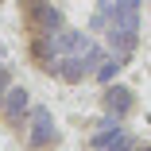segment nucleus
Here are the masks:
<instances>
[{"label": "nucleus", "instance_id": "20e7f679", "mask_svg": "<svg viewBox=\"0 0 151 151\" xmlns=\"http://www.w3.org/2000/svg\"><path fill=\"white\" fill-rule=\"evenodd\" d=\"M89 147H93V151H136V139H132V132H128L124 124H116V128L93 132Z\"/></svg>", "mask_w": 151, "mask_h": 151}, {"label": "nucleus", "instance_id": "f257e3e1", "mask_svg": "<svg viewBox=\"0 0 151 151\" xmlns=\"http://www.w3.org/2000/svg\"><path fill=\"white\" fill-rule=\"evenodd\" d=\"M23 19H27V27H31L35 35H54V31L66 27L62 12L54 4H47V0H23Z\"/></svg>", "mask_w": 151, "mask_h": 151}, {"label": "nucleus", "instance_id": "6e6552de", "mask_svg": "<svg viewBox=\"0 0 151 151\" xmlns=\"http://www.w3.org/2000/svg\"><path fill=\"white\" fill-rule=\"evenodd\" d=\"M54 47H58V54H78L85 47L81 27H62V31H54Z\"/></svg>", "mask_w": 151, "mask_h": 151}, {"label": "nucleus", "instance_id": "39448f33", "mask_svg": "<svg viewBox=\"0 0 151 151\" xmlns=\"http://www.w3.org/2000/svg\"><path fill=\"white\" fill-rule=\"evenodd\" d=\"M101 101H105V112H112L116 120H124V116L136 109V93H132L128 85H116V81H112V89H105Z\"/></svg>", "mask_w": 151, "mask_h": 151}, {"label": "nucleus", "instance_id": "9b49d317", "mask_svg": "<svg viewBox=\"0 0 151 151\" xmlns=\"http://www.w3.org/2000/svg\"><path fill=\"white\" fill-rule=\"evenodd\" d=\"M8 89H12V70H8V62H4V54H0V105H4Z\"/></svg>", "mask_w": 151, "mask_h": 151}, {"label": "nucleus", "instance_id": "7ed1b4c3", "mask_svg": "<svg viewBox=\"0 0 151 151\" xmlns=\"http://www.w3.org/2000/svg\"><path fill=\"white\" fill-rule=\"evenodd\" d=\"M0 112H4V120L8 124H27V116H31V93H27L23 85H12L8 89V97H4V105H0Z\"/></svg>", "mask_w": 151, "mask_h": 151}, {"label": "nucleus", "instance_id": "f8f14e48", "mask_svg": "<svg viewBox=\"0 0 151 151\" xmlns=\"http://www.w3.org/2000/svg\"><path fill=\"white\" fill-rule=\"evenodd\" d=\"M136 151H151V143H143V147H139V143H136Z\"/></svg>", "mask_w": 151, "mask_h": 151}, {"label": "nucleus", "instance_id": "423d86ee", "mask_svg": "<svg viewBox=\"0 0 151 151\" xmlns=\"http://www.w3.org/2000/svg\"><path fill=\"white\" fill-rule=\"evenodd\" d=\"M109 23L112 27H124V31H139V0H112Z\"/></svg>", "mask_w": 151, "mask_h": 151}, {"label": "nucleus", "instance_id": "f03ea898", "mask_svg": "<svg viewBox=\"0 0 151 151\" xmlns=\"http://www.w3.org/2000/svg\"><path fill=\"white\" fill-rule=\"evenodd\" d=\"M27 124H31V132H27V147H31V151H50V147H58V128H54L50 109L31 105V116H27Z\"/></svg>", "mask_w": 151, "mask_h": 151}, {"label": "nucleus", "instance_id": "0eeeda50", "mask_svg": "<svg viewBox=\"0 0 151 151\" xmlns=\"http://www.w3.org/2000/svg\"><path fill=\"white\" fill-rule=\"evenodd\" d=\"M136 43H139V31H124V27H109V50L112 54H132L136 50Z\"/></svg>", "mask_w": 151, "mask_h": 151}, {"label": "nucleus", "instance_id": "1a4fd4ad", "mask_svg": "<svg viewBox=\"0 0 151 151\" xmlns=\"http://www.w3.org/2000/svg\"><path fill=\"white\" fill-rule=\"evenodd\" d=\"M78 54H81V70H85V78H89V74H97V66L109 58V50H105L101 43H85Z\"/></svg>", "mask_w": 151, "mask_h": 151}, {"label": "nucleus", "instance_id": "9d476101", "mask_svg": "<svg viewBox=\"0 0 151 151\" xmlns=\"http://www.w3.org/2000/svg\"><path fill=\"white\" fill-rule=\"evenodd\" d=\"M124 62H128V58H124V54H109V58H105V62L97 66V81H105V85H109V81H116V74H120V70H124Z\"/></svg>", "mask_w": 151, "mask_h": 151}]
</instances>
